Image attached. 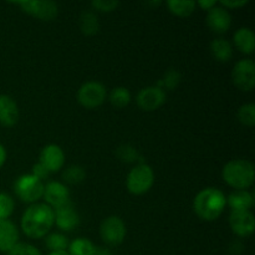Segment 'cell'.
<instances>
[{
    "instance_id": "cell-1",
    "label": "cell",
    "mask_w": 255,
    "mask_h": 255,
    "mask_svg": "<svg viewBox=\"0 0 255 255\" xmlns=\"http://www.w3.org/2000/svg\"><path fill=\"white\" fill-rule=\"evenodd\" d=\"M55 224L54 209L45 203H34L21 217V229L26 237L40 239L50 233Z\"/></svg>"
},
{
    "instance_id": "cell-2",
    "label": "cell",
    "mask_w": 255,
    "mask_h": 255,
    "mask_svg": "<svg viewBox=\"0 0 255 255\" xmlns=\"http://www.w3.org/2000/svg\"><path fill=\"white\" fill-rule=\"evenodd\" d=\"M227 206V197L221 189L208 187L193 199V211L202 221L213 222L221 217Z\"/></svg>"
},
{
    "instance_id": "cell-3",
    "label": "cell",
    "mask_w": 255,
    "mask_h": 255,
    "mask_svg": "<svg viewBox=\"0 0 255 255\" xmlns=\"http://www.w3.org/2000/svg\"><path fill=\"white\" fill-rule=\"evenodd\" d=\"M255 177L254 164L248 159H232L224 164L222 178L229 187L237 189H248L253 186Z\"/></svg>"
},
{
    "instance_id": "cell-4",
    "label": "cell",
    "mask_w": 255,
    "mask_h": 255,
    "mask_svg": "<svg viewBox=\"0 0 255 255\" xmlns=\"http://www.w3.org/2000/svg\"><path fill=\"white\" fill-rule=\"evenodd\" d=\"M154 184V172L147 163H138L129 171L126 178V187L129 193L142 196L149 192Z\"/></svg>"
},
{
    "instance_id": "cell-5",
    "label": "cell",
    "mask_w": 255,
    "mask_h": 255,
    "mask_svg": "<svg viewBox=\"0 0 255 255\" xmlns=\"http://www.w3.org/2000/svg\"><path fill=\"white\" fill-rule=\"evenodd\" d=\"M44 182L37 179L31 173L22 174L15 181L14 191L17 198L25 203H37L44 194Z\"/></svg>"
},
{
    "instance_id": "cell-6",
    "label": "cell",
    "mask_w": 255,
    "mask_h": 255,
    "mask_svg": "<svg viewBox=\"0 0 255 255\" xmlns=\"http://www.w3.org/2000/svg\"><path fill=\"white\" fill-rule=\"evenodd\" d=\"M76 97L79 104L85 109H96L106 100V87L99 81H87L77 90Z\"/></svg>"
},
{
    "instance_id": "cell-7",
    "label": "cell",
    "mask_w": 255,
    "mask_h": 255,
    "mask_svg": "<svg viewBox=\"0 0 255 255\" xmlns=\"http://www.w3.org/2000/svg\"><path fill=\"white\" fill-rule=\"evenodd\" d=\"M14 4L19 5L22 11L30 16L36 17L41 21H52L59 15V6L51 0H24Z\"/></svg>"
},
{
    "instance_id": "cell-8",
    "label": "cell",
    "mask_w": 255,
    "mask_h": 255,
    "mask_svg": "<svg viewBox=\"0 0 255 255\" xmlns=\"http://www.w3.org/2000/svg\"><path fill=\"white\" fill-rule=\"evenodd\" d=\"M126 224L120 217L110 216L101 222L100 236L105 244L110 247H117L126 238Z\"/></svg>"
},
{
    "instance_id": "cell-9",
    "label": "cell",
    "mask_w": 255,
    "mask_h": 255,
    "mask_svg": "<svg viewBox=\"0 0 255 255\" xmlns=\"http://www.w3.org/2000/svg\"><path fill=\"white\" fill-rule=\"evenodd\" d=\"M232 81L241 91H252L255 86V64L253 60H239L232 70Z\"/></svg>"
},
{
    "instance_id": "cell-10",
    "label": "cell",
    "mask_w": 255,
    "mask_h": 255,
    "mask_svg": "<svg viewBox=\"0 0 255 255\" xmlns=\"http://www.w3.org/2000/svg\"><path fill=\"white\" fill-rule=\"evenodd\" d=\"M167 100V94L162 89L157 87L156 85L143 87L137 94L136 101L141 110L147 112L156 111L159 107L163 106Z\"/></svg>"
},
{
    "instance_id": "cell-11",
    "label": "cell",
    "mask_w": 255,
    "mask_h": 255,
    "mask_svg": "<svg viewBox=\"0 0 255 255\" xmlns=\"http://www.w3.org/2000/svg\"><path fill=\"white\" fill-rule=\"evenodd\" d=\"M229 227L239 238L252 236L255 229V218L251 211H231Z\"/></svg>"
},
{
    "instance_id": "cell-12",
    "label": "cell",
    "mask_w": 255,
    "mask_h": 255,
    "mask_svg": "<svg viewBox=\"0 0 255 255\" xmlns=\"http://www.w3.org/2000/svg\"><path fill=\"white\" fill-rule=\"evenodd\" d=\"M45 204L56 209L59 207L70 202V191L67 186L59 181H50L44 186V194H42Z\"/></svg>"
},
{
    "instance_id": "cell-13",
    "label": "cell",
    "mask_w": 255,
    "mask_h": 255,
    "mask_svg": "<svg viewBox=\"0 0 255 255\" xmlns=\"http://www.w3.org/2000/svg\"><path fill=\"white\" fill-rule=\"evenodd\" d=\"M39 163H41L50 173H56L65 166V153L57 144H47L40 152Z\"/></svg>"
},
{
    "instance_id": "cell-14",
    "label": "cell",
    "mask_w": 255,
    "mask_h": 255,
    "mask_svg": "<svg viewBox=\"0 0 255 255\" xmlns=\"http://www.w3.org/2000/svg\"><path fill=\"white\" fill-rule=\"evenodd\" d=\"M207 26L211 29L212 32L218 35H223L231 29L232 16L227 9L223 6L216 5L209 11H207Z\"/></svg>"
},
{
    "instance_id": "cell-15",
    "label": "cell",
    "mask_w": 255,
    "mask_h": 255,
    "mask_svg": "<svg viewBox=\"0 0 255 255\" xmlns=\"http://www.w3.org/2000/svg\"><path fill=\"white\" fill-rule=\"evenodd\" d=\"M55 224L62 232H71L80 224V216L71 201L54 209Z\"/></svg>"
},
{
    "instance_id": "cell-16",
    "label": "cell",
    "mask_w": 255,
    "mask_h": 255,
    "mask_svg": "<svg viewBox=\"0 0 255 255\" xmlns=\"http://www.w3.org/2000/svg\"><path fill=\"white\" fill-rule=\"evenodd\" d=\"M20 233L16 224L10 219H0V252L9 253L19 243Z\"/></svg>"
},
{
    "instance_id": "cell-17",
    "label": "cell",
    "mask_w": 255,
    "mask_h": 255,
    "mask_svg": "<svg viewBox=\"0 0 255 255\" xmlns=\"http://www.w3.org/2000/svg\"><path fill=\"white\" fill-rule=\"evenodd\" d=\"M20 110L16 101L9 95H0V125L12 127L17 124Z\"/></svg>"
},
{
    "instance_id": "cell-18",
    "label": "cell",
    "mask_w": 255,
    "mask_h": 255,
    "mask_svg": "<svg viewBox=\"0 0 255 255\" xmlns=\"http://www.w3.org/2000/svg\"><path fill=\"white\" fill-rule=\"evenodd\" d=\"M254 202L253 193L248 189H237L227 197V204L232 211H251Z\"/></svg>"
},
{
    "instance_id": "cell-19",
    "label": "cell",
    "mask_w": 255,
    "mask_h": 255,
    "mask_svg": "<svg viewBox=\"0 0 255 255\" xmlns=\"http://www.w3.org/2000/svg\"><path fill=\"white\" fill-rule=\"evenodd\" d=\"M233 42L242 54L251 55L255 49V35L249 27H239L233 35Z\"/></svg>"
},
{
    "instance_id": "cell-20",
    "label": "cell",
    "mask_w": 255,
    "mask_h": 255,
    "mask_svg": "<svg viewBox=\"0 0 255 255\" xmlns=\"http://www.w3.org/2000/svg\"><path fill=\"white\" fill-rule=\"evenodd\" d=\"M209 50H211L213 59L218 62H228L233 56V46L228 40L223 39V37L214 39L211 42Z\"/></svg>"
},
{
    "instance_id": "cell-21",
    "label": "cell",
    "mask_w": 255,
    "mask_h": 255,
    "mask_svg": "<svg viewBox=\"0 0 255 255\" xmlns=\"http://www.w3.org/2000/svg\"><path fill=\"white\" fill-rule=\"evenodd\" d=\"M80 30L86 36H94L100 31V21L94 11H84L79 19Z\"/></svg>"
},
{
    "instance_id": "cell-22",
    "label": "cell",
    "mask_w": 255,
    "mask_h": 255,
    "mask_svg": "<svg viewBox=\"0 0 255 255\" xmlns=\"http://www.w3.org/2000/svg\"><path fill=\"white\" fill-rule=\"evenodd\" d=\"M167 6L168 10L173 15L178 17H188L196 10V1H191V0H171L167 1Z\"/></svg>"
},
{
    "instance_id": "cell-23",
    "label": "cell",
    "mask_w": 255,
    "mask_h": 255,
    "mask_svg": "<svg viewBox=\"0 0 255 255\" xmlns=\"http://www.w3.org/2000/svg\"><path fill=\"white\" fill-rule=\"evenodd\" d=\"M132 100V95L129 90L125 86H117L111 90L109 95V101L116 109H124L128 106Z\"/></svg>"
},
{
    "instance_id": "cell-24",
    "label": "cell",
    "mask_w": 255,
    "mask_h": 255,
    "mask_svg": "<svg viewBox=\"0 0 255 255\" xmlns=\"http://www.w3.org/2000/svg\"><path fill=\"white\" fill-rule=\"evenodd\" d=\"M182 81V74L176 69L167 70L163 74V76L157 81L156 86L166 91H173L174 89L178 87V85Z\"/></svg>"
},
{
    "instance_id": "cell-25",
    "label": "cell",
    "mask_w": 255,
    "mask_h": 255,
    "mask_svg": "<svg viewBox=\"0 0 255 255\" xmlns=\"http://www.w3.org/2000/svg\"><path fill=\"white\" fill-rule=\"evenodd\" d=\"M86 178V171L80 164H71V166L66 167L62 172V179L65 183L67 184H80L85 181Z\"/></svg>"
},
{
    "instance_id": "cell-26",
    "label": "cell",
    "mask_w": 255,
    "mask_h": 255,
    "mask_svg": "<svg viewBox=\"0 0 255 255\" xmlns=\"http://www.w3.org/2000/svg\"><path fill=\"white\" fill-rule=\"evenodd\" d=\"M70 255H92L95 249V244L87 238H76L69 243Z\"/></svg>"
},
{
    "instance_id": "cell-27",
    "label": "cell",
    "mask_w": 255,
    "mask_h": 255,
    "mask_svg": "<svg viewBox=\"0 0 255 255\" xmlns=\"http://www.w3.org/2000/svg\"><path fill=\"white\" fill-rule=\"evenodd\" d=\"M69 238L65 234L54 232V233L47 234L45 238V244L49 248L50 252H62L67 251L69 248Z\"/></svg>"
},
{
    "instance_id": "cell-28",
    "label": "cell",
    "mask_w": 255,
    "mask_h": 255,
    "mask_svg": "<svg viewBox=\"0 0 255 255\" xmlns=\"http://www.w3.org/2000/svg\"><path fill=\"white\" fill-rule=\"evenodd\" d=\"M116 157L124 163H142L141 154L138 153L136 148L131 144H122L116 149Z\"/></svg>"
},
{
    "instance_id": "cell-29",
    "label": "cell",
    "mask_w": 255,
    "mask_h": 255,
    "mask_svg": "<svg viewBox=\"0 0 255 255\" xmlns=\"http://www.w3.org/2000/svg\"><path fill=\"white\" fill-rule=\"evenodd\" d=\"M238 121L244 126L252 127L255 125V105L254 104H244L242 105L237 112Z\"/></svg>"
},
{
    "instance_id": "cell-30",
    "label": "cell",
    "mask_w": 255,
    "mask_h": 255,
    "mask_svg": "<svg viewBox=\"0 0 255 255\" xmlns=\"http://www.w3.org/2000/svg\"><path fill=\"white\" fill-rule=\"evenodd\" d=\"M15 202L7 193H0V219H9L14 213Z\"/></svg>"
},
{
    "instance_id": "cell-31",
    "label": "cell",
    "mask_w": 255,
    "mask_h": 255,
    "mask_svg": "<svg viewBox=\"0 0 255 255\" xmlns=\"http://www.w3.org/2000/svg\"><path fill=\"white\" fill-rule=\"evenodd\" d=\"M7 255H41V252L32 244L19 242Z\"/></svg>"
},
{
    "instance_id": "cell-32",
    "label": "cell",
    "mask_w": 255,
    "mask_h": 255,
    "mask_svg": "<svg viewBox=\"0 0 255 255\" xmlns=\"http://www.w3.org/2000/svg\"><path fill=\"white\" fill-rule=\"evenodd\" d=\"M120 2L115 0H94L91 2V7L100 12H112L119 7Z\"/></svg>"
},
{
    "instance_id": "cell-33",
    "label": "cell",
    "mask_w": 255,
    "mask_h": 255,
    "mask_svg": "<svg viewBox=\"0 0 255 255\" xmlns=\"http://www.w3.org/2000/svg\"><path fill=\"white\" fill-rule=\"evenodd\" d=\"M32 176L36 177L37 179H40V181H45V179L49 178L50 176H51V173H50L49 171H47L46 168H45L44 166H42L41 163H35L34 166H32V172H31Z\"/></svg>"
},
{
    "instance_id": "cell-34",
    "label": "cell",
    "mask_w": 255,
    "mask_h": 255,
    "mask_svg": "<svg viewBox=\"0 0 255 255\" xmlns=\"http://www.w3.org/2000/svg\"><path fill=\"white\" fill-rule=\"evenodd\" d=\"M221 6H223L224 9H239V7H243L248 4V0H222Z\"/></svg>"
},
{
    "instance_id": "cell-35",
    "label": "cell",
    "mask_w": 255,
    "mask_h": 255,
    "mask_svg": "<svg viewBox=\"0 0 255 255\" xmlns=\"http://www.w3.org/2000/svg\"><path fill=\"white\" fill-rule=\"evenodd\" d=\"M196 4L198 5V6H201L203 10H207V11H209V10H211L212 7L216 6L218 2H217L216 0H201V1L196 2Z\"/></svg>"
},
{
    "instance_id": "cell-36",
    "label": "cell",
    "mask_w": 255,
    "mask_h": 255,
    "mask_svg": "<svg viewBox=\"0 0 255 255\" xmlns=\"http://www.w3.org/2000/svg\"><path fill=\"white\" fill-rule=\"evenodd\" d=\"M242 251H243V244H242L239 241L233 242V243L231 244V247H229V252H231L233 255L239 254Z\"/></svg>"
},
{
    "instance_id": "cell-37",
    "label": "cell",
    "mask_w": 255,
    "mask_h": 255,
    "mask_svg": "<svg viewBox=\"0 0 255 255\" xmlns=\"http://www.w3.org/2000/svg\"><path fill=\"white\" fill-rule=\"evenodd\" d=\"M92 255H112L111 251H110L109 248H106V247H96L95 246V249H94V253Z\"/></svg>"
},
{
    "instance_id": "cell-38",
    "label": "cell",
    "mask_w": 255,
    "mask_h": 255,
    "mask_svg": "<svg viewBox=\"0 0 255 255\" xmlns=\"http://www.w3.org/2000/svg\"><path fill=\"white\" fill-rule=\"evenodd\" d=\"M6 158H7L6 149H5V147L2 146L1 143H0V168H1V167L5 164V162H6Z\"/></svg>"
},
{
    "instance_id": "cell-39",
    "label": "cell",
    "mask_w": 255,
    "mask_h": 255,
    "mask_svg": "<svg viewBox=\"0 0 255 255\" xmlns=\"http://www.w3.org/2000/svg\"><path fill=\"white\" fill-rule=\"evenodd\" d=\"M49 255H70L67 253V251H62V252H50Z\"/></svg>"
}]
</instances>
